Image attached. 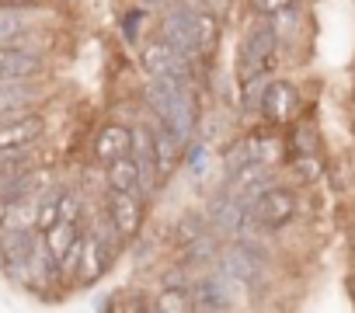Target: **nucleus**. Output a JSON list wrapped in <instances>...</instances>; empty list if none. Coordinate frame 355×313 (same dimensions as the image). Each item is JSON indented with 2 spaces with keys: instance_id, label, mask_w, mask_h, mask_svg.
I'll return each instance as SVG.
<instances>
[{
  "instance_id": "obj_1",
  "label": "nucleus",
  "mask_w": 355,
  "mask_h": 313,
  "mask_svg": "<svg viewBox=\"0 0 355 313\" xmlns=\"http://www.w3.org/2000/svg\"><path fill=\"white\" fill-rule=\"evenodd\" d=\"M143 101L153 118L167 122L185 143L199 136V105H196V84L171 80V77H146Z\"/></svg>"
},
{
  "instance_id": "obj_2",
  "label": "nucleus",
  "mask_w": 355,
  "mask_h": 313,
  "mask_svg": "<svg viewBox=\"0 0 355 313\" xmlns=\"http://www.w3.org/2000/svg\"><path fill=\"white\" fill-rule=\"evenodd\" d=\"M275 53H279V25L258 15V21L244 32L241 49H237V77H241V84L261 80L272 70Z\"/></svg>"
},
{
  "instance_id": "obj_3",
  "label": "nucleus",
  "mask_w": 355,
  "mask_h": 313,
  "mask_svg": "<svg viewBox=\"0 0 355 313\" xmlns=\"http://www.w3.org/2000/svg\"><path fill=\"white\" fill-rule=\"evenodd\" d=\"M293 216H296V199H293V192L268 185V188H261V192L248 202V230H244V237L254 233V230H279V226H286Z\"/></svg>"
},
{
  "instance_id": "obj_4",
  "label": "nucleus",
  "mask_w": 355,
  "mask_h": 313,
  "mask_svg": "<svg viewBox=\"0 0 355 313\" xmlns=\"http://www.w3.org/2000/svg\"><path fill=\"white\" fill-rule=\"evenodd\" d=\"M139 66L146 77H171V80H185V84H196V70H192V60L178 53L164 35L157 39H146L139 46Z\"/></svg>"
},
{
  "instance_id": "obj_5",
  "label": "nucleus",
  "mask_w": 355,
  "mask_h": 313,
  "mask_svg": "<svg viewBox=\"0 0 355 313\" xmlns=\"http://www.w3.org/2000/svg\"><path fill=\"white\" fill-rule=\"evenodd\" d=\"M189 289H192V303H196V310H234L237 306V296H244V289L237 285V282H230L216 265L209 268V271H202L196 282H189Z\"/></svg>"
},
{
  "instance_id": "obj_6",
  "label": "nucleus",
  "mask_w": 355,
  "mask_h": 313,
  "mask_svg": "<svg viewBox=\"0 0 355 313\" xmlns=\"http://www.w3.org/2000/svg\"><path fill=\"white\" fill-rule=\"evenodd\" d=\"M105 216L112 220V226H115V233L122 240H132L143 230L146 199L139 192H115V188H108L105 192Z\"/></svg>"
},
{
  "instance_id": "obj_7",
  "label": "nucleus",
  "mask_w": 355,
  "mask_h": 313,
  "mask_svg": "<svg viewBox=\"0 0 355 313\" xmlns=\"http://www.w3.org/2000/svg\"><path fill=\"white\" fill-rule=\"evenodd\" d=\"M129 153H132L136 171H139V192H143V199H153L167 178H164L160 161H157V146H153L150 125H132V150Z\"/></svg>"
},
{
  "instance_id": "obj_8",
  "label": "nucleus",
  "mask_w": 355,
  "mask_h": 313,
  "mask_svg": "<svg viewBox=\"0 0 355 313\" xmlns=\"http://www.w3.org/2000/svg\"><path fill=\"white\" fill-rule=\"evenodd\" d=\"M42 4H0V49L4 46H28L42 21Z\"/></svg>"
},
{
  "instance_id": "obj_9",
  "label": "nucleus",
  "mask_w": 355,
  "mask_h": 313,
  "mask_svg": "<svg viewBox=\"0 0 355 313\" xmlns=\"http://www.w3.org/2000/svg\"><path fill=\"white\" fill-rule=\"evenodd\" d=\"M119 258V247H112L105 237H98L94 230H80V265H77V282L80 285H94L108 268H112V261Z\"/></svg>"
},
{
  "instance_id": "obj_10",
  "label": "nucleus",
  "mask_w": 355,
  "mask_h": 313,
  "mask_svg": "<svg viewBox=\"0 0 355 313\" xmlns=\"http://www.w3.org/2000/svg\"><path fill=\"white\" fill-rule=\"evenodd\" d=\"M258 111L268 125H286L300 111V91L289 80H265L261 98H258Z\"/></svg>"
},
{
  "instance_id": "obj_11",
  "label": "nucleus",
  "mask_w": 355,
  "mask_h": 313,
  "mask_svg": "<svg viewBox=\"0 0 355 313\" xmlns=\"http://www.w3.org/2000/svg\"><path fill=\"white\" fill-rule=\"evenodd\" d=\"M46 77V56L32 46H4L0 49V84L18 80H42Z\"/></svg>"
},
{
  "instance_id": "obj_12",
  "label": "nucleus",
  "mask_w": 355,
  "mask_h": 313,
  "mask_svg": "<svg viewBox=\"0 0 355 313\" xmlns=\"http://www.w3.org/2000/svg\"><path fill=\"white\" fill-rule=\"evenodd\" d=\"M42 136H46V118L39 111L0 118V150H25L35 146Z\"/></svg>"
},
{
  "instance_id": "obj_13",
  "label": "nucleus",
  "mask_w": 355,
  "mask_h": 313,
  "mask_svg": "<svg viewBox=\"0 0 355 313\" xmlns=\"http://www.w3.org/2000/svg\"><path fill=\"white\" fill-rule=\"evenodd\" d=\"M42 80H18V84H0V118L25 115L42 105Z\"/></svg>"
},
{
  "instance_id": "obj_14",
  "label": "nucleus",
  "mask_w": 355,
  "mask_h": 313,
  "mask_svg": "<svg viewBox=\"0 0 355 313\" xmlns=\"http://www.w3.org/2000/svg\"><path fill=\"white\" fill-rule=\"evenodd\" d=\"M150 136H153V146H157V161H160V171H164V178H171L174 175V168L182 164V153H185V139L178 136L167 122H160V118H153L150 122Z\"/></svg>"
},
{
  "instance_id": "obj_15",
  "label": "nucleus",
  "mask_w": 355,
  "mask_h": 313,
  "mask_svg": "<svg viewBox=\"0 0 355 313\" xmlns=\"http://www.w3.org/2000/svg\"><path fill=\"white\" fill-rule=\"evenodd\" d=\"M42 188H46V171H39V168L0 175V206L18 202V199H35Z\"/></svg>"
},
{
  "instance_id": "obj_16",
  "label": "nucleus",
  "mask_w": 355,
  "mask_h": 313,
  "mask_svg": "<svg viewBox=\"0 0 355 313\" xmlns=\"http://www.w3.org/2000/svg\"><path fill=\"white\" fill-rule=\"evenodd\" d=\"M192 28H196V46H199V60H209L216 53V42H220V18L213 8L206 4H192Z\"/></svg>"
},
{
  "instance_id": "obj_17",
  "label": "nucleus",
  "mask_w": 355,
  "mask_h": 313,
  "mask_svg": "<svg viewBox=\"0 0 355 313\" xmlns=\"http://www.w3.org/2000/svg\"><path fill=\"white\" fill-rule=\"evenodd\" d=\"M129 150H132V129L129 125H119V122H108L98 132V139H94V156H98L101 164L115 161V156H125Z\"/></svg>"
},
{
  "instance_id": "obj_18",
  "label": "nucleus",
  "mask_w": 355,
  "mask_h": 313,
  "mask_svg": "<svg viewBox=\"0 0 355 313\" xmlns=\"http://www.w3.org/2000/svg\"><path fill=\"white\" fill-rule=\"evenodd\" d=\"M105 185L115 188V192H139V171H136L132 153L115 156V161L105 164ZM139 195H143V192H139Z\"/></svg>"
},
{
  "instance_id": "obj_19",
  "label": "nucleus",
  "mask_w": 355,
  "mask_h": 313,
  "mask_svg": "<svg viewBox=\"0 0 355 313\" xmlns=\"http://www.w3.org/2000/svg\"><path fill=\"white\" fill-rule=\"evenodd\" d=\"M80 237V226L77 223H70V220H56V223H49L46 230H42V247L49 251V258L53 261H60L67 251H70V244Z\"/></svg>"
},
{
  "instance_id": "obj_20",
  "label": "nucleus",
  "mask_w": 355,
  "mask_h": 313,
  "mask_svg": "<svg viewBox=\"0 0 355 313\" xmlns=\"http://www.w3.org/2000/svg\"><path fill=\"white\" fill-rule=\"evenodd\" d=\"M150 310H164V313H192V289L189 285H164L157 292V299L150 303Z\"/></svg>"
},
{
  "instance_id": "obj_21",
  "label": "nucleus",
  "mask_w": 355,
  "mask_h": 313,
  "mask_svg": "<svg viewBox=\"0 0 355 313\" xmlns=\"http://www.w3.org/2000/svg\"><path fill=\"white\" fill-rule=\"evenodd\" d=\"M28 168H39V156L32 153V146H25V150H0V175L28 171Z\"/></svg>"
},
{
  "instance_id": "obj_22",
  "label": "nucleus",
  "mask_w": 355,
  "mask_h": 313,
  "mask_svg": "<svg viewBox=\"0 0 355 313\" xmlns=\"http://www.w3.org/2000/svg\"><path fill=\"white\" fill-rule=\"evenodd\" d=\"M80 209H84V202H80V195H77V192H60V202H56V220H70V223H77Z\"/></svg>"
},
{
  "instance_id": "obj_23",
  "label": "nucleus",
  "mask_w": 355,
  "mask_h": 313,
  "mask_svg": "<svg viewBox=\"0 0 355 313\" xmlns=\"http://www.w3.org/2000/svg\"><path fill=\"white\" fill-rule=\"evenodd\" d=\"M293 0H251V8H254V15H261V18H272L275 11H282V8H289Z\"/></svg>"
},
{
  "instance_id": "obj_24",
  "label": "nucleus",
  "mask_w": 355,
  "mask_h": 313,
  "mask_svg": "<svg viewBox=\"0 0 355 313\" xmlns=\"http://www.w3.org/2000/svg\"><path fill=\"white\" fill-rule=\"evenodd\" d=\"M0 4H42V0H0Z\"/></svg>"
},
{
  "instance_id": "obj_25",
  "label": "nucleus",
  "mask_w": 355,
  "mask_h": 313,
  "mask_svg": "<svg viewBox=\"0 0 355 313\" xmlns=\"http://www.w3.org/2000/svg\"><path fill=\"white\" fill-rule=\"evenodd\" d=\"M153 4H164L167 8V4H178V0H153Z\"/></svg>"
},
{
  "instance_id": "obj_26",
  "label": "nucleus",
  "mask_w": 355,
  "mask_h": 313,
  "mask_svg": "<svg viewBox=\"0 0 355 313\" xmlns=\"http://www.w3.org/2000/svg\"><path fill=\"white\" fill-rule=\"evenodd\" d=\"M202 4H220V0H202Z\"/></svg>"
}]
</instances>
